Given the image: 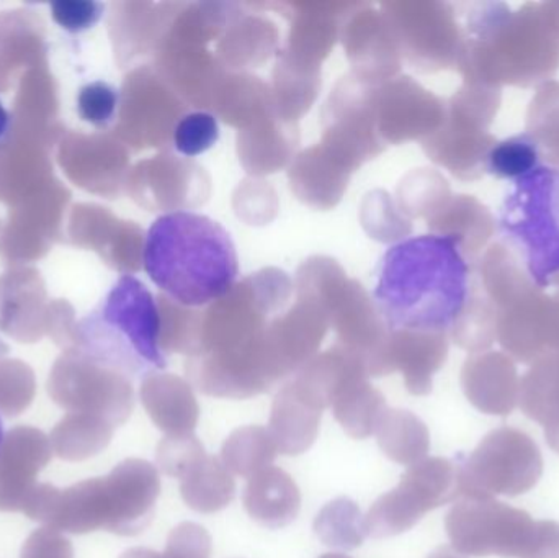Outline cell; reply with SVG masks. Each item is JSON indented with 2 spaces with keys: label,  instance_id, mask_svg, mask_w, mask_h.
Here are the masks:
<instances>
[{
  "label": "cell",
  "instance_id": "18",
  "mask_svg": "<svg viewBox=\"0 0 559 558\" xmlns=\"http://www.w3.org/2000/svg\"><path fill=\"white\" fill-rule=\"evenodd\" d=\"M278 451L267 428L245 426L226 439L222 449V462L233 475L254 477L264 468L272 467Z\"/></svg>",
  "mask_w": 559,
  "mask_h": 558
},
{
  "label": "cell",
  "instance_id": "25",
  "mask_svg": "<svg viewBox=\"0 0 559 558\" xmlns=\"http://www.w3.org/2000/svg\"><path fill=\"white\" fill-rule=\"evenodd\" d=\"M219 138L218 121L206 111H195L187 115L174 131V146L180 154L187 157L200 156V154L215 146Z\"/></svg>",
  "mask_w": 559,
  "mask_h": 558
},
{
  "label": "cell",
  "instance_id": "28",
  "mask_svg": "<svg viewBox=\"0 0 559 558\" xmlns=\"http://www.w3.org/2000/svg\"><path fill=\"white\" fill-rule=\"evenodd\" d=\"M20 558H74V549L64 534L45 526L29 534Z\"/></svg>",
  "mask_w": 559,
  "mask_h": 558
},
{
  "label": "cell",
  "instance_id": "2",
  "mask_svg": "<svg viewBox=\"0 0 559 558\" xmlns=\"http://www.w3.org/2000/svg\"><path fill=\"white\" fill-rule=\"evenodd\" d=\"M144 271L167 297L183 307H203L228 295L239 274L229 233L210 216L173 212L151 225Z\"/></svg>",
  "mask_w": 559,
  "mask_h": 558
},
{
  "label": "cell",
  "instance_id": "32",
  "mask_svg": "<svg viewBox=\"0 0 559 558\" xmlns=\"http://www.w3.org/2000/svg\"><path fill=\"white\" fill-rule=\"evenodd\" d=\"M319 558H350V557L344 556V554H324V556H321Z\"/></svg>",
  "mask_w": 559,
  "mask_h": 558
},
{
  "label": "cell",
  "instance_id": "20",
  "mask_svg": "<svg viewBox=\"0 0 559 558\" xmlns=\"http://www.w3.org/2000/svg\"><path fill=\"white\" fill-rule=\"evenodd\" d=\"M521 408L544 426L548 444L559 454V370L531 376L522 389Z\"/></svg>",
  "mask_w": 559,
  "mask_h": 558
},
{
  "label": "cell",
  "instance_id": "15",
  "mask_svg": "<svg viewBox=\"0 0 559 558\" xmlns=\"http://www.w3.org/2000/svg\"><path fill=\"white\" fill-rule=\"evenodd\" d=\"M180 495L197 513H218L235 500L236 480L222 459L206 454L180 478Z\"/></svg>",
  "mask_w": 559,
  "mask_h": 558
},
{
  "label": "cell",
  "instance_id": "19",
  "mask_svg": "<svg viewBox=\"0 0 559 558\" xmlns=\"http://www.w3.org/2000/svg\"><path fill=\"white\" fill-rule=\"evenodd\" d=\"M314 533L332 549L355 550L367 539L360 508L350 498H335L314 520Z\"/></svg>",
  "mask_w": 559,
  "mask_h": 558
},
{
  "label": "cell",
  "instance_id": "30",
  "mask_svg": "<svg viewBox=\"0 0 559 558\" xmlns=\"http://www.w3.org/2000/svg\"><path fill=\"white\" fill-rule=\"evenodd\" d=\"M10 131H12V115L5 104L0 100V146H3L9 140Z\"/></svg>",
  "mask_w": 559,
  "mask_h": 558
},
{
  "label": "cell",
  "instance_id": "22",
  "mask_svg": "<svg viewBox=\"0 0 559 558\" xmlns=\"http://www.w3.org/2000/svg\"><path fill=\"white\" fill-rule=\"evenodd\" d=\"M212 550V536L205 527L197 523H180L170 531L163 554L136 547L127 550L120 558H210Z\"/></svg>",
  "mask_w": 559,
  "mask_h": 558
},
{
  "label": "cell",
  "instance_id": "7",
  "mask_svg": "<svg viewBox=\"0 0 559 558\" xmlns=\"http://www.w3.org/2000/svg\"><path fill=\"white\" fill-rule=\"evenodd\" d=\"M459 498V464L443 458L423 459L407 468L396 488L371 504L364 517L365 531L373 539L400 536L429 511Z\"/></svg>",
  "mask_w": 559,
  "mask_h": 558
},
{
  "label": "cell",
  "instance_id": "8",
  "mask_svg": "<svg viewBox=\"0 0 559 558\" xmlns=\"http://www.w3.org/2000/svg\"><path fill=\"white\" fill-rule=\"evenodd\" d=\"M131 382L128 377L72 353L56 366L48 392L64 412L97 416L118 428L130 419L134 409Z\"/></svg>",
  "mask_w": 559,
  "mask_h": 558
},
{
  "label": "cell",
  "instance_id": "27",
  "mask_svg": "<svg viewBox=\"0 0 559 558\" xmlns=\"http://www.w3.org/2000/svg\"><path fill=\"white\" fill-rule=\"evenodd\" d=\"M52 22L69 35H82L98 25L105 15V3L95 0H56L49 3Z\"/></svg>",
  "mask_w": 559,
  "mask_h": 558
},
{
  "label": "cell",
  "instance_id": "1",
  "mask_svg": "<svg viewBox=\"0 0 559 558\" xmlns=\"http://www.w3.org/2000/svg\"><path fill=\"white\" fill-rule=\"evenodd\" d=\"M469 295L459 236L419 235L384 252L373 298L391 331L436 336L455 327Z\"/></svg>",
  "mask_w": 559,
  "mask_h": 558
},
{
  "label": "cell",
  "instance_id": "16",
  "mask_svg": "<svg viewBox=\"0 0 559 558\" xmlns=\"http://www.w3.org/2000/svg\"><path fill=\"white\" fill-rule=\"evenodd\" d=\"M115 426L97 416L68 413L52 429V452L66 462H84L104 452L114 438Z\"/></svg>",
  "mask_w": 559,
  "mask_h": 558
},
{
  "label": "cell",
  "instance_id": "6",
  "mask_svg": "<svg viewBox=\"0 0 559 558\" xmlns=\"http://www.w3.org/2000/svg\"><path fill=\"white\" fill-rule=\"evenodd\" d=\"M542 474L544 458L531 436L515 428L496 429L459 464L460 498L519 497L531 491Z\"/></svg>",
  "mask_w": 559,
  "mask_h": 558
},
{
  "label": "cell",
  "instance_id": "14",
  "mask_svg": "<svg viewBox=\"0 0 559 558\" xmlns=\"http://www.w3.org/2000/svg\"><path fill=\"white\" fill-rule=\"evenodd\" d=\"M374 435L383 454L396 464L411 467L429 454V429L419 416L407 409L386 406L378 418Z\"/></svg>",
  "mask_w": 559,
  "mask_h": 558
},
{
  "label": "cell",
  "instance_id": "26",
  "mask_svg": "<svg viewBox=\"0 0 559 558\" xmlns=\"http://www.w3.org/2000/svg\"><path fill=\"white\" fill-rule=\"evenodd\" d=\"M205 455V448L195 435L179 438L166 436L157 446L156 462L163 474L180 480L183 474Z\"/></svg>",
  "mask_w": 559,
  "mask_h": 558
},
{
  "label": "cell",
  "instance_id": "5",
  "mask_svg": "<svg viewBox=\"0 0 559 558\" xmlns=\"http://www.w3.org/2000/svg\"><path fill=\"white\" fill-rule=\"evenodd\" d=\"M445 530L460 556L532 558L540 521L492 497H463L447 514Z\"/></svg>",
  "mask_w": 559,
  "mask_h": 558
},
{
  "label": "cell",
  "instance_id": "9",
  "mask_svg": "<svg viewBox=\"0 0 559 558\" xmlns=\"http://www.w3.org/2000/svg\"><path fill=\"white\" fill-rule=\"evenodd\" d=\"M48 436L32 426H15L0 442V511L23 513L38 487L39 472L51 462Z\"/></svg>",
  "mask_w": 559,
  "mask_h": 558
},
{
  "label": "cell",
  "instance_id": "24",
  "mask_svg": "<svg viewBox=\"0 0 559 558\" xmlns=\"http://www.w3.org/2000/svg\"><path fill=\"white\" fill-rule=\"evenodd\" d=\"M0 346V354L3 353ZM35 399V379L22 364H0V413L15 418L29 408Z\"/></svg>",
  "mask_w": 559,
  "mask_h": 558
},
{
  "label": "cell",
  "instance_id": "10",
  "mask_svg": "<svg viewBox=\"0 0 559 558\" xmlns=\"http://www.w3.org/2000/svg\"><path fill=\"white\" fill-rule=\"evenodd\" d=\"M105 480L111 501L110 533L123 537L143 533L160 497L159 471L143 459H127Z\"/></svg>",
  "mask_w": 559,
  "mask_h": 558
},
{
  "label": "cell",
  "instance_id": "17",
  "mask_svg": "<svg viewBox=\"0 0 559 558\" xmlns=\"http://www.w3.org/2000/svg\"><path fill=\"white\" fill-rule=\"evenodd\" d=\"M332 413L350 438L367 439L374 435L378 418L386 408L384 396L368 385L364 376L345 383L332 403Z\"/></svg>",
  "mask_w": 559,
  "mask_h": 558
},
{
  "label": "cell",
  "instance_id": "4",
  "mask_svg": "<svg viewBox=\"0 0 559 558\" xmlns=\"http://www.w3.org/2000/svg\"><path fill=\"white\" fill-rule=\"evenodd\" d=\"M498 229L532 282L550 287L559 275V167L538 166L515 180L499 209Z\"/></svg>",
  "mask_w": 559,
  "mask_h": 558
},
{
  "label": "cell",
  "instance_id": "3",
  "mask_svg": "<svg viewBox=\"0 0 559 558\" xmlns=\"http://www.w3.org/2000/svg\"><path fill=\"white\" fill-rule=\"evenodd\" d=\"M75 354L133 380L166 369L156 298L133 275H121L74 333Z\"/></svg>",
  "mask_w": 559,
  "mask_h": 558
},
{
  "label": "cell",
  "instance_id": "21",
  "mask_svg": "<svg viewBox=\"0 0 559 558\" xmlns=\"http://www.w3.org/2000/svg\"><path fill=\"white\" fill-rule=\"evenodd\" d=\"M540 166V144L522 133L499 141L486 156V169L502 180H519Z\"/></svg>",
  "mask_w": 559,
  "mask_h": 558
},
{
  "label": "cell",
  "instance_id": "31",
  "mask_svg": "<svg viewBox=\"0 0 559 558\" xmlns=\"http://www.w3.org/2000/svg\"><path fill=\"white\" fill-rule=\"evenodd\" d=\"M427 558H463L460 554H456L455 550L450 549V547H439L436 553L430 554Z\"/></svg>",
  "mask_w": 559,
  "mask_h": 558
},
{
  "label": "cell",
  "instance_id": "13",
  "mask_svg": "<svg viewBox=\"0 0 559 558\" xmlns=\"http://www.w3.org/2000/svg\"><path fill=\"white\" fill-rule=\"evenodd\" d=\"M321 419V409L309 405L292 385L285 387L275 396L267 428L278 454L296 458L309 451L318 438Z\"/></svg>",
  "mask_w": 559,
  "mask_h": 558
},
{
  "label": "cell",
  "instance_id": "11",
  "mask_svg": "<svg viewBox=\"0 0 559 558\" xmlns=\"http://www.w3.org/2000/svg\"><path fill=\"white\" fill-rule=\"evenodd\" d=\"M141 402L154 425L166 436L193 435L200 419V406L189 383L167 373L146 377Z\"/></svg>",
  "mask_w": 559,
  "mask_h": 558
},
{
  "label": "cell",
  "instance_id": "23",
  "mask_svg": "<svg viewBox=\"0 0 559 558\" xmlns=\"http://www.w3.org/2000/svg\"><path fill=\"white\" fill-rule=\"evenodd\" d=\"M118 105H120V91L102 79L82 85L75 97L79 118L100 130L114 123Z\"/></svg>",
  "mask_w": 559,
  "mask_h": 558
},
{
  "label": "cell",
  "instance_id": "29",
  "mask_svg": "<svg viewBox=\"0 0 559 558\" xmlns=\"http://www.w3.org/2000/svg\"><path fill=\"white\" fill-rule=\"evenodd\" d=\"M532 558H559V524L540 521L537 546Z\"/></svg>",
  "mask_w": 559,
  "mask_h": 558
},
{
  "label": "cell",
  "instance_id": "12",
  "mask_svg": "<svg viewBox=\"0 0 559 558\" xmlns=\"http://www.w3.org/2000/svg\"><path fill=\"white\" fill-rule=\"evenodd\" d=\"M242 501L249 517L269 530L288 526L301 510L298 485L274 465L248 478Z\"/></svg>",
  "mask_w": 559,
  "mask_h": 558
},
{
  "label": "cell",
  "instance_id": "33",
  "mask_svg": "<svg viewBox=\"0 0 559 558\" xmlns=\"http://www.w3.org/2000/svg\"><path fill=\"white\" fill-rule=\"evenodd\" d=\"M3 439V426H2V419H0V442H2Z\"/></svg>",
  "mask_w": 559,
  "mask_h": 558
}]
</instances>
